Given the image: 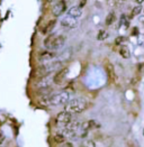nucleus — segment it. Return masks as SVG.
I'll list each match as a JSON object with an SVG mask.
<instances>
[{"label": "nucleus", "mask_w": 144, "mask_h": 147, "mask_svg": "<svg viewBox=\"0 0 144 147\" xmlns=\"http://www.w3.org/2000/svg\"><path fill=\"white\" fill-rule=\"evenodd\" d=\"M55 24H56V20L55 19H52V20H50L48 24L44 26V28H43V34L44 35H48L52 30H53V28H54V26H55Z\"/></svg>", "instance_id": "11"}, {"label": "nucleus", "mask_w": 144, "mask_h": 147, "mask_svg": "<svg viewBox=\"0 0 144 147\" xmlns=\"http://www.w3.org/2000/svg\"><path fill=\"white\" fill-rule=\"evenodd\" d=\"M53 138H54V142H55L56 144H63V143L65 142V136L63 135V134H59V133H58V134L54 135Z\"/></svg>", "instance_id": "13"}, {"label": "nucleus", "mask_w": 144, "mask_h": 147, "mask_svg": "<svg viewBox=\"0 0 144 147\" xmlns=\"http://www.w3.org/2000/svg\"><path fill=\"white\" fill-rule=\"evenodd\" d=\"M87 106H88V103L84 98H74L65 105L64 111L70 112L71 115L72 113H80L86 110Z\"/></svg>", "instance_id": "1"}, {"label": "nucleus", "mask_w": 144, "mask_h": 147, "mask_svg": "<svg viewBox=\"0 0 144 147\" xmlns=\"http://www.w3.org/2000/svg\"><path fill=\"white\" fill-rule=\"evenodd\" d=\"M115 19H116L115 13H114V12H109L107 15V17H106V25H107V26L113 25V23L115 22Z\"/></svg>", "instance_id": "14"}, {"label": "nucleus", "mask_w": 144, "mask_h": 147, "mask_svg": "<svg viewBox=\"0 0 144 147\" xmlns=\"http://www.w3.org/2000/svg\"><path fill=\"white\" fill-rule=\"evenodd\" d=\"M67 11V3L65 1H59L54 7H53V15L55 17L61 16L63 12Z\"/></svg>", "instance_id": "8"}, {"label": "nucleus", "mask_w": 144, "mask_h": 147, "mask_svg": "<svg viewBox=\"0 0 144 147\" xmlns=\"http://www.w3.org/2000/svg\"><path fill=\"white\" fill-rule=\"evenodd\" d=\"M56 56V54L54 52H51V51H45V52H41L38 54V60L41 62H44V63H48L51 62L54 57Z\"/></svg>", "instance_id": "7"}, {"label": "nucleus", "mask_w": 144, "mask_h": 147, "mask_svg": "<svg viewBox=\"0 0 144 147\" xmlns=\"http://www.w3.org/2000/svg\"><path fill=\"white\" fill-rule=\"evenodd\" d=\"M124 40H125V38H124V37H123V36H118L117 38H116V39H115V44H116V45H122Z\"/></svg>", "instance_id": "18"}, {"label": "nucleus", "mask_w": 144, "mask_h": 147, "mask_svg": "<svg viewBox=\"0 0 144 147\" xmlns=\"http://www.w3.org/2000/svg\"><path fill=\"white\" fill-rule=\"evenodd\" d=\"M3 140H5V136H3V134H2V131L0 130V145L3 143Z\"/></svg>", "instance_id": "19"}, {"label": "nucleus", "mask_w": 144, "mask_h": 147, "mask_svg": "<svg viewBox=\"0 0 144 147\" xmlns=\"http://www.w3.org/2000/svg\"><path fill=\"white\" fill-rule=\"evenodd\" d=\"M108 37V33L106 30H100L99 33H98V36H97V39H99V40H103V39H105V38H107Z\"/></svg>", "instance_id": "17"}, {"label": "nucleus", "mask_w": 144, "mask_h": 147, "mask_svg": "<svg viewBox=\"0 0 144 147\" xmlns=\"http://www.w3.org/2000/svg\"><path fill=\"white\" fill-rule=\"evenodd\" d=\"M143 133H144V131H143Z\"/></svg>", "instance_id": "22"}, {"label": "nucleus", "mask_w": 144, "mask_h": 147, "mask_svg": "<svg viewBox=\"0 0 144 147\" xmlns=\"http://www.w3.org/2000/svg\"><path fill=\"white\" fill-rule=\"evenodd\" d=\"M53 83V79L50 78V75L41 78L37 82H36V88L37 89H50V86Z\"/></svg>", "instance_id": "6"}, {"label": "nucleus", "mask_w": 144, "mask_h": 147, "mask_svg": "<svg viewBox=\"0 0 144 147\" xmlns=\"http://www.w3.org/2000/svg\"><path fill=\"white\" fill-rule=\"evenodd\" d=\"M70 101V93L67 91H61L59 93L53 94L48 100V105L52 107H58V106H65Z\"/></svg>", "instance_id": "3"}, {"label": "nucleus", "mask_w": 144, "mask_h": 147, "mask_svg": "<svg viewBox=\"0 0 144 147\" xmlns=\"http://www.w3.org/2000/svg\"><path fill=\"white\" fill-rule=\"evenodd\" d=\"M60 24L65 29H72V28H75L78 26V19L72 18L70 16H67V17H63L61 19Z\"/></svg>", "instance_id": "5"}, {"label": "nucleus", "mask_w": 144, "mask_h": 147, "mask_svg": "<svg viewBox=\"0 0 144 147\" xmlns=\"http://www.w3.org/2000/svg\"><path fill=\"white\" fill-rule=\"evenodd\" d=\"M80 147H96V144L94 140H84L81 144H80Z\"/></svg>", "instance_id": "16"}, {"label": "nucleus", "mask_w": 144, "mask_h": 147, "mask_svg": "<svg viewBox=\"0 0 144 147\" xmlns=\"http://www.w3.org/2000/svg\"><path fill=\"white\" fill-rule=\"evenodd\" d=\"M86 3H87V1H80V3H79V7L82 9V7H84Z\"/></svg>", "instance_id": "20"}, {"label": "nucleus", "mask_w": 144, "mask_h": 147, "mask_svg": "<svg viewBox=\"0 0 144 147\" xmlns=\"http://www.w3.org/2000/svg\"><path fill=\"white\" fill-rule=\"evenodd\" d=\"M72 120V115L70 112H67V111H62L60 113L56 115L55 117V123L58 126H62V127H65L68 123Z\"/></svg>", "instance_id": "4"}, {"label": "nucleus", "mask_w": 144, "mask_h": 147, "mask_svg": "<svg viewBox=\"0 0 144 147\" xmlns=\"http://www.w3.org/2000/svg\"><path fill=\"white\" fill-rule=\"evenodd\" d=\"M133 34H134V36H137V28L133 29Z\"/></svg>", "instance_id": "21"}, {"label": "nucleus", "mask_w": 144, "mask_h": 147, "mask_svg": "<svg viewBox=\"0 0 144 147\" xmlns=\"http://www.w3.org/2000/svg\"><path fill=\"white\" fill-rule=\"evenodd\" d=\"M141 11H142V7H141V6H139V5H137V6H135V7L132 9V12H131V18L135 17V16H137V15H140Z\"/></svg>", "instance_id": "15"}, {"label": "nucleus", "mask_w": 144, "mask_h": 147, "mask_svg": "<svg viewBox=\"0 0 144 147\" xmlns=\"http://www.w3.org/2000/svg\"><path fill=\"white\" fill-rule=\"evenodd\" d=\"M120 55L123 57V59H130L131 57V52L127 46L125 45H122L120 49Z\"/></svg>", "instance_id": "12"}, {"label": "nucleus", "mask_w": 144, "mask_h": 147, "mask_svg": "<svg viewBox=\"0 0 144 147\" xmlns=\"http://www.w3.org/2000/svg\"><path fill=\"white\" fill-rule=\"evenodd\" d=\"M67 37L64 35H58V34H50L44 39V45L48 49H59L65 44Z\"/></svg>", "instance_id": "2"}, {"label": "nucleus", "mask_w": 144, "mask_h": 147, "mask_svg": "<svg viewBox=\"0 0 144 147\" xmlns=\"http://www.w3.org/2000/svg\"><path fill=\"white\" fill-rule=\"evenodd\" d=\"M68 72H69V70H68L67 67L60 70L58 73L54 75V78H53V83H55V84H61V83L65 80V76H67Z\"/></svg>", "instance_id": "9"}, {"label": "nucleus", "mask_w": 144, "mask_h": 147, "mask_svg": "<svg viewBox=\"0 0 144 147\" xmlns=\"http://www.w3.org/2000/svg\"><path fill=\"white\" fill-rule=\"evenodd\" d=\"M81 15H82V9L79 6H72L68 10V16H70L72 18H75V19H78Z\"/></svg>", "instance_id": "10"}]
</instances>
